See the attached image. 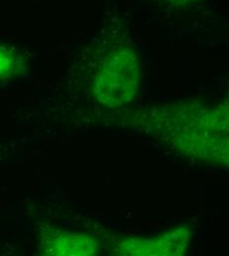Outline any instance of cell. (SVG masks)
Masks as SVG:
<instances>
[{
  "mask_svg": "<svg viewBox=\"0 0 229 256\" xmlns=\"http://www.w3.org/2000/svg\"><path fill=\"white\" fill-rule=\"evenodd\" d=\"M209 152L229 164V96L214 112H208Z\"/></svg>",
  "mask_w": 229,
  "mask_h": 256,
  "instance_id": "4",
  "label": "cell"
},
{
  "mask_svg": "<svg viewBox=\"0 0 229 256\" xmlns=\"http://www.w3.org/2000/svg\"><path fill=\"white\" fill-rule=\"evenodd\" d=\"M44 254L51 256H91L97 252V242L88 236L71 234L61 232L44 236Z\"/></svg>",
  "mask_w": 229,
  "mask_h": 256,
  "instance_id": "3",
  "label": "cell"
},
{
  "mask_svg": "<svg viewBox=\"0 0 229 256\" xmlns=\"http://www.w3.org/2000/svg\"><path fill=\"white\" fill-rule=\"evenodd\" d=\"M189 234L183 230L167 232L152 240H133L125 244V254L131 256H179L189 244Z\"/></svg>",
  "mask_w": 229,
  "mask_h": 256,
  "instance_id": "2",
  "label": "cell"
},
{
  "mask_svg": "<svg viewBox=\"0 0 229 256\" xmlns=\"http://www.w3.org/2000/svg\"><path fill=\"white\" fill-rule=\"evenodd\" d=\"M165 1L177 6H188V5L195 4L198 0H165Z\"/></svg>",
  "mask_w": 229,
  "mask_h": 256,
  "instance_id": "6",
  "label": "cell"
},
{
  "mask_svg": "<svg viewBox=\"0 0 229 256\" xmlns=\"http://www.w3.org/2000/svg\"><path fill=\"white\" fill-rule=\"evenodd\" d=\"M139 78L135 52L127 46L115 48L100 64L92 81V95L107 108L128 104L137 94Z\"/></svg>",
  "mask_w": 229,
  "mask_h": 256,
  "instance_id": "1",
  "label": "cell"
},
{
  "mask_svg": "<svg viewBox=\"0 0 229 256\" xmlns=\"http://www.w3.org/2000/svg\"><path fill=\"white\" fill-rule=\"evenodd\" d=\"M23 60L13 48L0 46V79L9 78L22 71Z\"/></svg>",
  "mask_w": 229,
  "mask_h": 256,
  "instance_id": "5",
  "label": "cell"
}]
</instances>
